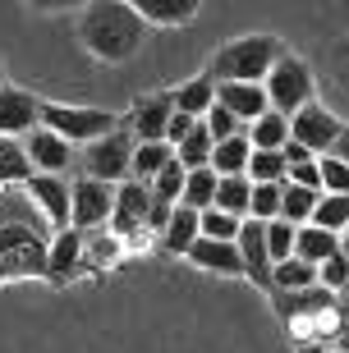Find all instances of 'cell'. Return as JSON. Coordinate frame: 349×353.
Segmentation results:
<instances>
[{
  "label": "cell",
  "mask_w": 349,
  "mask_h": 353,
  "mask_svg": "<svg viewBox=\"0 0 349 353\" xmlns=\"http://www.w3.org/2000/svg\"><path fill=\"white\" fill-rule=\"evenodd\" d=\"M331 157H336V161H345V165H349V124H345V133L336 138V147H331Z\"/></svg>",
  "instance_id": "f6af8a7d"
},
{
  "label": "cell",
  "mask_w": 349,
  "mask_h": 353,
  "mask_svg": "<svg viewBox=\"0 0 349 353\" xmlns=\"http://www.w3.org/2000/svg\"><path fill=\"white\" fill-rule=\"evenodd\" d=\"M262 92H267V105H272L276 115H299L308 101H317V79H312V69L299 60L294 51H285L281 60L272 65V74L262 79Z\"/></svg>",
  "instance_id": "277c9868"
},
{
  "label": "cell",
  "mask_w": 349,
  "mask_h": 353,
  "mask_svg": "<svg viewBox=\"0 0 349 353\" xmlns=\"http://www.w3.org/2000/svg\"><path fill=\"white\" fill-rule=\"evenodd\" d=\"M170 161H175V152H170L166 143H138V147H133V179L152 188V179L166 170Z\"/></svg>",
  "instance_id": "83f0119b"
},
{
  "label": "cell",
  "mask_w": 349,
  "mask_h": 353,
  "mask_svg": "<svg viewBox=\"0 0 349 353\" xmlns=\"http://www.w3.org/2000/svg\"><path fill=\"white\" fill-rule=\"evenodd\" d=\"M115 216V188L102 179H74V207H69V230H106Z\"/></svg>",
  "instance_id": "ba28073f"
},
{
  "label": "cell",
  "mask_w": 349,
  "mask_h": 353,
  "mask_svg": "<svg viewBox=\"0 0 349 353\" xmlns=\"http://www.w3.org/2000/svg\"><path fill=\"white\" fill-rule=\"evenodd\" d=\"M308 225H317V230H326V234L349 230V193H322V197H317V207H312Z\"/></svg>",
  "instance_id": "4316f807"
},
{
  "label": "cell",
  "mask_w": 349,
  "mask_h": 353,
  "mask_svg": "<svg viewBox=\"0 0 349 353\" xmlns=\"http://www.w3.org/2000/svg\"><path fill=\"white\" fill-rule=\"evenodd\" d=\"M248 157H253V147H248L244 133H239V138H225V143L211 147V170H216L220 179H230V174H244V170H248Z\"/></svg>",
  "instance_id": "d4e9b609"
},
{
  "label": "cell",
  "mask_w": 349,
  "mask_h": 353,
  "mask_svg": "<svg viewBox=\"0 0 349 353\" xmlns=\"http://www.w3.org/2000/svg\"><path fill=\"white\" fill-rule=\"evenodd\" d=\"M317 170H322V193H349V165L336 157H317Z\"/></svg>",
  "instance_id": "ab89813d"
},
{
  "label": "cell",
  "mask_w": 349,
  "mask_h": 353,
  "mask_svg": "<svg viewBox=\"0 0 349 353\" xmlns=\"http://www.w3.org/2000/svg\"><path fill=\"white\" fill-rule=\"evenodd\" d=\"M336 353H349V316H345V326H340V335H336V344H331Z\"/></svg>",
  "instance_id": "bcb514c9"
},
{
  "label": "cell",
  "mask_w": 349,
  "mask_h": 353,
  "mask_svg": "<svg viewBox=\"0 0 349 353\" xmlns=\"http://www.w3.org/2000/svg\"><path fill=\"white\" fill-rule=\"evenodd\" d=\"M340 257L349 262V230H340Z\"/></svg>",
  "instance_id": "c3c4849f"
},
{
  "label": "cell",
  "mask_w": 349,
  "mask_h": 353,
  "mask_svg": "<svg viewBox=\"0 0 349 353\" xmlns=\"http://www.w3.org/2000/svg\"><path fill=\"white\" fill-rule=\"evenodd\" d=\"M0 88H5V65H0Z\"/></svg>",
  "instance_id": "681fc988"
},
{
  "label": "cell",
  "mask_w": 349,
  "mask_h": 353,
  "mask_svg": "<svg viewBox=\"0 0 349 353\" xmlns=\"http://www.w3.org/2000/svg\"><path fill=\"white\" fill-rule=\"evenodd\" d=\"M244 138H248L253 152H285V143H290V119L276 115V110H267L262 119H253V124L244 129Z\"/></svg>",
  "instance_id": "cb8c5ba5"
},
{
  "label": "cell",
  "mask_w": 349,
  "mask_h": 353,
  "mask_svg": "<svg viewBox=\"0 0 349 353\" xmlns=\"http://www.w3.org/2000/svg\"><path fill=\"white\" fill-rule=\"evenodd\" d=\"M340 133H345V119L326 101H308L299 115H290V143L308 147L312 157H331V147H336Z\"/></svg>",
  "instance_id": "52a82bcc"
},
{
  "label": "cell",
  "mask_w": 349,
  "mask_h": 353,
  "mask_svg": "<svg viewBox=\"0 0 349 353\" xmlns=\"http://www.w3.org/2000/svg\"><path fill=\"white\" fill-rule=\"evenodd\" d=\"M340 252V234H326V230H317V225H299L294 234V257L308 266H322L326 257H336Z\"/></svg>",
  "instance_id": "603a6c76"
},
{
  "label": "cell",
  "mask_w": 349,
  "mask_h": 353,
  "mask_svg": "<svg viewBox=\"0 0 349 353\" xmlns=\"http://www.w3.org/2000/svg\"><path fill=\"white\" fill-rule=\"evenodd\" d=\"M184 179H189V170H184L180 161H170L166 170L152 179V197H161V202H175L180 207V197H184Z\"/></svg>",
  "instance_id": "8d00e7d4"
},
{
  "label": "cell",
  "mask_w": 349,
  "mask_h": 353,
  "mask_svg": "<svg viewBox=\"0 0 349 353\" xmlns=\"http://www.w3.org/2000/svg\"><path fill=\"white\" fill-rule=\"evenodd\" d=\"M133 147L138 143H133L129 124H120L115 133H106V138L83 147L78 165H83L88 179H102V183H111V188H120L124 179H133Z\"/></svg>",
  "instance_id": "8992f818"
},
{
  "label": "cell",
  "mask_w": 349,
  "mask_h": 353,
  "mask_svg": "<svg viewBox=\"0 0 349 353\" xmlns=\"http://www.w3.org/2000/svg\"><path fill=\"white\" fill-rule=\"evenodd\" d=\"M120 257H124V239H120L111 225L83 234V271H115Z\"/></svg>",
  "instance_id": "d6986e66"
},
{
  "label": "cell",
  "mask_w": 349,
  "mask_h": 353,
  "mask_svg": "<svg viewBox=\"0 0 349 353\" xmlns=\"http://www.w3.org/2000/svg\"><path fill=\"white\" fill-rule=\"evenodd\" d=\"M147 37V23L138 19L133 0H92L78 14V41L92 60L102 65H124L133 60Z\"/></svg>",
  "instance_id": "7a4b0ae2"
},
{
  "label": "cell",
  "mask_w": 349,
  "mask_h": 353,
  "mask_svg": "<svg viewBox=\"0 0 349 353\" xmlns=\"http://www.w3.org/2000/svg\"><path fill=\"white\" fill-rule=\"evenodd\" d=\"M32 129H41V101L32 92L5 83V88H0V138L23 143Z\"/></svg>",
  "instance_id": "9c48e42d"
},
{
  "label": "cell",
  "mask_w": 349,
  "mask_h": 353,
  "mask_svg": "<svg viewBox=\"0 0 349 353\" xmlns=\"http://www.w3.org/2000/svg\"><path fill=\"white\" fill-rule=\"evenodd\" d=\"M147 216H152V188L138 179H124L115 188V216H111V230H115L120 239L138 234V230H147Z\"/></svg>",
  "instance_id": "4fadbf2b"
},
{
  "label": "cell",
  "mask_w": 349,
  "mask_h": 353,
  "mask_svg": "<svg viewBox=\"0 0 349 353\" xmlns=\"http://www.w3.org/2000/svg\"><path fill=\"white\" fill-rule=\"evenodd\" d=\"M294 225L290 221H272L267 225V252H272V266H281V262H290L294 257Z\"/></svg>",
  "instance_id": "d590c367"
},
{
  "label": "cell",
  "mask_w": 349,
  "mask_h": 353,
  "mask_svg": "<svg viewBox=\"0 0 349 353\" xmlns=\"http://www.w3.org/2000/svg\"><path fill=\"white\" fill-rule=\"evenodd\" d=\"M317 197L312 188H299V183H281V221H290L299 230V225L312 221V207H317Z\"/></svg>",
  "instance_id": "f546056e"
},
{
  "label": "cell",
  "mask_w": 349,
  "mask_h": 353,
  "mask_svg": "<svg viewBox=\"0 0 349 353\" xmlns=\"http://www.w3.org/2000/svg\"><path fill=\"white\" fill-rule=\"evenodd\" d=\"M281 157H285V170H290V165H303V161H317V157L308 152V147H299V143H285Z\"/></svg>",
  "instance_id": "ee69618b"
},
{
  "label": "cell",
  "mask_w": 349,
  "mask_h": 353,
  "mask_svg": "<svg viewBox=\"0 0 349 353\" xmlns=\"http://www.w3.org/2000/svg\"><path fill=\"white\" fill-rule=\"evenodd\" d=\"M28 179H32V165L23 157V143L0 138V188H14V183H28Z\"/></svg>",
  "instance_id": "d6a6232c"
},
{
  "label": "cell",
  "mask_w": 349,
  "mask_h": 353,
  "mask_svg": "<svg viewBox=\"0 0 349 353\" xmlns=\"http://www.w3.org/2000/svg\"><path fill=\"white\" fill-rule=\"evenodd\" d=\"M202 124H207L211 143H225V138H239V133H244V124H239V119H234L230 110H225V105H211Z\"/></svg>",
  "instance_id": "f35d334b"
},
{
  "label": "cell",
  "mask_w": 349,
  "mask_h": 353,
  "mask_svg": "<svg viewBox=\"0 0 349 353\" xmlns=\"http://www.w3.org/2000/svg\"><path fill=\"white\" fill-rule=\"evenodd\" d=\"M170 97H175V110H180V115H189V119H207V110L216 105V83H211L207 74H198V79L180 83V88L170 92Z\"/></svg>",
  "instance_id": "44dd1931"
},
{
  "label": "cell",
  "mask_w": 349,
  "mask_h": 353,
  "mask_svg": "<svg viewBox=\"0 0 349 353\" xmlns=\"http://www.w3.org/2000/svg\"><path fill=\"white\" fill-rule=\"evenodd\" d=\"M299 353H336L331 344H299Z\"/></svg>",
  "instance_id": "7dc6e473"
},
{
  "label": "cell",
  "mask_w": 349,
  "mask_h": 353,
  "mask_svg": "<svg viewBox=\"0 0 349 353\" xmlns=\"http://www.w3.org/2000/svg\"><path fill=\"white\" fill-rule=\"evenodd\" d=\"M248 221H262V225L281 221V183H253V193H248Z\"/></svg>",
  "instance_id": "836d02e7"
},
{
  "label": "cell",
  "mask_w": 349,
  "mask_h": 353,
  "mask_svg": "<svg viewBox=\"0 0 349 353\" xmlns=\"http://www.w3.org/2000/svg\"><path fill=\"white\" fill-rule=\"evenodd\" d=\"M124 119L115 110H92V105H65V101H41V129L60 133L69 147L74 143H97L106 133H115Z\"/></svg>",
  "instance_id": "5b68a950"
},
{
  "label": "cell",
  "mask_w": 349,
  "mask_h": 353,
  "mask_svg": "<svg viewBox=\"0 0 349 353\" xmlns=\"http://www.w3.org/2000/svg\"><path fill=\"white\" fill-rule=\"evenodd\" d=\"M28 197L37 202V211L46 216V225H51L55 234L60 230H69V207H74V183L60 179V174H32V179L23 183Z\"/></svg>",
  "instance_id": "30bf717a"
},
{
  "label": "cell",
  "mask_w": 349,
  "mask_h": 353,
  "mask_svg": "<svg viewBox=\"0 0 349 353\" xmlns=\"http://www.w3.org/2000/svg\"><path fill=\"white\" fill-rule=\"evenodd\" d=\"M23 157L32 165V174H60L65 179V170L74 165V147L51 129H32L23 138Z\"/></svg>",
  "instance_id": "7c38bea8"
},
{
  "label": "cell",
  "mask_w": 349,
  "mask_h": 353,
  "mask_svg": "<svg viewBox=\"0 0 349 353\" xmlns=\"http://www.w3.org/2000/svg\"><path fill=\"white\" fill-rule=\"evenodd\" d=\"M198 239H202V211L175 207V216H170V225H166V234H161V248L175 252V257H189V248H194Z\"/></svg>",
  "instance_id": "ffe728a7"
},
{
  "label": "cell",
  "mask_w": 349,
  "mask_h": 353,
  "mask_svg": "<svg viewBox=\"0 0 349 353\" xmlns=\"http://www.w3.org/2000/svg\"><path fill=\"white\" fill-rule=\"evenodd\" d=\"M74 275H83V230H60L46 252V280L51 285H69Z\"/></svg>",
  "instance_id": "9a60e30c"
},
{
  "label": "cell",
  "mask_w": 349,
  "mask_h": 353,
  "mask_svg": "<svg viewBox=\"0 0 349 353\" xmlns=\"http://www.w3.org/2000/svg\"><path fill=\"white\" fill-rule=\"evenodd\" d=\"M312 285H317V266L299 262V257L272 266V294H294V289H312Z\"/></svg>",
  "instance_id": "1f68e13d"
},
{
  "label": "cell",
  "mask_w": 349,
  "mask_h": 353,
  "mask_svg": "<svg viewBox=\"0 0 349 353\" xmlns=\"http://www.w3.org/2000/svg\"><path fill=\"white\" fill-rule=\"evenodd\" d=\"M170 115H175V97H170V92H152V97L133 101V110L124 115V124H129L133 143H166Z\"/></svg>",
  "instance_id": "8fae6325"
},
{
  "label": "cell",
  "mask_w": 349,
  "mask_h": 353,
  "mask_svg": "<svg viewBox=\"0 0 349 353\" xmlns=\"http://www.w3.org/2000/svg\"><path fill=\"white\" fill-rule=\"evenodd\" d=\"M152 243H161V239H156L152 230H138V234H129V239H124V252H147Z\"/></svg>",
  "instance_id": "7bdbcfd3"
},
{
  "label": "cell",
  "mask_w": 349,
  "mask_h": 353,
  "mask_svg": "<svg viewBox=\"0 0 349 353\" xmlns=\"http://www.w3.org/2000/svg\"><path fill=\"white\" fill-rule=\"evenodd\" d=\"M244 174L248 183H285V157L281 152H253Z\"/></svg>",
  "instance_id": "e575fe53"
},
{
  "label": "cell",
  "mask_w": 349,
  "mask_h": 353,
  "mask_svg": "<svg viewBox=\"0 0 349 353\" xmlns=\"http://www.w3.org/2000/svg\"><path fill=\"white\" fill-rule=\"evenodd\" d=\"M133 10L147 28H184L198 19V0H133Z\"/></svg>",
  "instance_id": "ac0fdd59"
},
{
  "label": "cell",
  "mask_w": 349,
  "mask_h": 353,
  "mask_svg": "<svg viewBox=\"0 0 349 353\" xmlns=\"http://www.w3.org/2000/svg\"><path fill=\"white\" fill-rule=\"evenodd\" d=\"M317 285H322V289H331V294L349 289V262L340 257V252H336V257H326V262L317 266Z\"/></svg>",
  "instance_id": "60d3db41"
},
{
  "label": "cell",
  "mask_w": 349,
  "mask_h": 353,
  "mask_svg": "<svg viewBox=\"0 0 349 353\" xmlns=\"http://www.w3.org/2000/svg\"><path fill=\"white\" fill-rule=\"evenodd\" d=\"M189 262L198 271L211 275H244V257H239V243H216V239H198L189 248Z\"/></svg>",
  "instance_id": "e0dca14e"
},
{
  "label": "cell",
  "mask_w": 349,
  "mask_h": 353,
  "mask_svg": "<svg viewBox=\"0 0 349 353\" xmlns=\"http://www.w3.org/2000/svg\"><path fill=\"white\" fill-rule=\"evenodd\" d=\"M216 183H220V174L211 170V165H202V170H189L180 207H189V211H207L211 202H216Z\"/></svg>",
  "instance_id": "484cf974"
},
{
  "label": "cell",
  "mask_w": 349,
  "mask_h": 353,
  "mask_svg": "<svg viewBox=\"0 0 349 353\" xmlns=\"http://www.w3.org/2000/svg\"><path fill=\"white\" fill-rule=\"evenodd\" d=\"M239 216H225V211H216V207H207L202 211V239H216V243H234L239 239Z\"/></svg>",
  "instance_id": "74e56055"
},
{
  "label": "cell",
  "mask_w": 349,
  "mask_h": 353,
  "mask_svg": "<svg viewBox=\"0 0 349 353\" xmlns=\"http://www.w3.org/2000/svg\"><path fill=\"white\" fill-rule=\"evenodd\" d=\"M248 193H253L248 174H230V179L216 183V202H211V207L225 211V216H239V221H248Z\"/></svg>",
  "instance_id": "f1b7e54d"
},
{
  "label": "cell",
  "mask_w": 349,
  "mask_h": 353,
  "mask_svg": "<svg viewBox=\"0 0 349 353\" xmlns=\"http://www.w3.org/2000/svg\"><path fill=\"white\" fill-rule=\"evenodd\" d=\"M55 230L28 197L23 183L0 188V285L41 275L46 280V252H51Z\"/></svg>",
  "instance_id": "6da1fadb"
},
{
  "label": "cell",
  "mask_w": 349,
  "mask_h": 353,
  "mask_svg": "<svg viewBox=\"0 0 349 353\" xmlns=\"http://www.w3.org/2000/svg\"><path fill=\"white\" fill-rule=\"evenodd\" d=\"M322 79H326V88L336 92V101L349 110V32L326 46V55H322Z\"/></svg>",
  "instance_id": "7402d4cb"
},
{
  "label": "cell",
  "mask_w": 349,
  "mask_h": 353,
  "mask_svg": "<svg viewBox=\"0 0 349 353\" xmlns=\"http://www.w3.org/2000/svg\"><path fill=\"white\" fill-rule=\"evenodd\" d=\"M285 183H299V188H312V193H322V170H317V161L290 165V170H285Z\"/></svg>",
  "instance_id": "b9f144b4"
},
{
  "label": "cell",
  "mask_w": 349,
  "mask_h": 353,
  "mask_svg": "<svg viewBox=\"0 0 349 353\" xmlns=\"http://www.w3.org/2000/svg\"><path fill=\"white\" fill-rule=\"evenodd\" d=\"M285 51H290V46H285L281 37H272V32H248V37H234V41H225V46L216 51V60H211V69H207V79L211 83H262Z\"/></svg>",
  "instance_id": "3957f363"
},
{
  "label": "cell",
  "mask_w": 349,
  "mask_h": 353,
  "mask_svg": "<svg viewBox=\"0 0 349 353\" xmlns=\"http://www.w3.org/2000/svg\"><path fill=\"white\" fill-rule=\"evenodd\" d=\"M216 105H225L239 124H253V119H262L272 105H267V92H262V83H216Z\"/></svg>",
  "instance_id": "2e32d148"
},
{
  "label": "cell",
  "mask_w": 349,
  "mask_h": 353,
  "mask_svg": "<svg viewBox=\"0 0 349 353\" xmlns=\"http://www.w3.org/2000/svg\"><path fill=\"white\" fill-rule=\"evenodd\" d=\"M211 133H207V124H202V119H198L194 124V133H189V138H184L180 147H175V161H180L184 170H202V165H211Z\"/></svg>",
  "instance_id": "4dcf8cb0"
},
{
  "label": "cell",
  "mask_w": 349,
  "mask_h": 353,
  "mask_svg": "<svg viewBox=\"0 0 349 353\" xmlns=\"http://www.w3.org/2000/svg\"><path fill=\"white\" fill-rule=\"evenodd\" d=\"M239 257H244V275L253 285H262L272 294V252H267V225L262 221H244L239 225Z\"/></svg>",
  "instance_id": "5bb4252c"
}]
</instances>
